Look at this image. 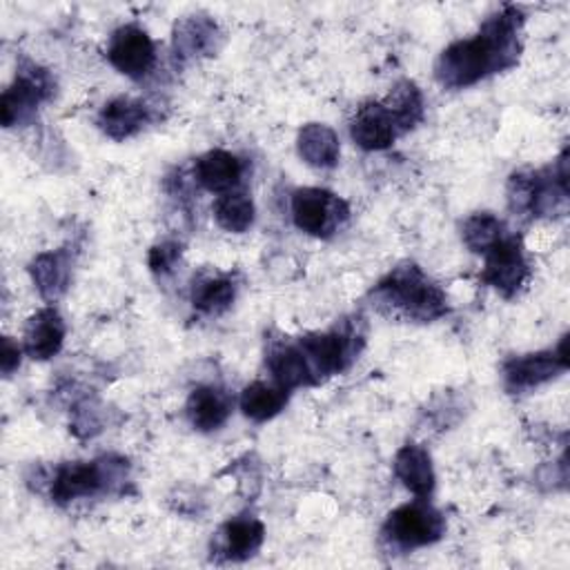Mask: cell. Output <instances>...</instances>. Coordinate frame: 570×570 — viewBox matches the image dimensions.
I'll list each match as a JSON object with an SVG mask.
<instances>
[{"instance_id": "obj_1", "label": "cell", "mask_w": 570, "mask_h": 570, "mask_svg": "<svg viewBox=\"0 0 570 570\" xmlns=\"http://www.w3.org/2000/svg\"><path fill=\"white\" fill-rule=\"evenodd\" d=\"M515 56V14H506L490 21L479 36L448 47L437 62V77L444 86L466 88L511 65Z\"/></svg>"}, {"instance_id": "obj_2", "label": "cell", "mask_w": 570, "mask_h": 570, "mask_svg": "<svg viewBox=\"0 0 570 570\" xmlns=\"http://www.w3.org/2000/svg\"><path fill=\"white\" fill-rule=\"evenodd\" d=\"M377 297L395 310H401L410 319L431 321L446 312V297L423 274L410 265L390 274L379 288Z\"/></svg>"}, {"instance_id": "obj_3", "label": "cell", "mask_w": 570, "mask_h": 570, "mask_svg": "<svg viewBox=\"0 0 570 570\" xmlns=\"http://www.w3.org/2000/svg\"><path fill=\"white\" fill-rule=\"evenodd\" d=\"M293 217L299 230L315 237H326L347 217V207L334 194L310 187L295 194Z\"/></svg>"}, {"instance_id": "obj_4", "label": "cell", "mask_w": 570, "mask_h": 570, "mask_svg": "<svg viewBox=\"0 0 570 570\" xmlns=\"http://www.w3.org/2000/svg\"><path fill=\"white\" fill-rule=\"evenodd\" d=\"M386 535L401 548L425 546L444 535V520L431 506L408 504L388 517Z\"/></svg>"}, {"instance_id": "obj_5", "label": "cell", "mask_w": 570, "mask_h": 570, "mask_svg": "<svg viewBox=\"0 0 570 570\" xmlns=\"http://www.w3.org/2000/svg\"><path fill=\"white\" fill-rule=\"evenodd\" d=\"M107 58L125 77L140 79L155 65V43L146 32L129 25L112 36Z\"/></svg>"}, {"instance_id": "obj_6", "label": "cell", "mask_w": 570, "mask_h": 570, "mask_svg": "<svg viewBox=\"0 0 570 570\" xmlns=\"http://www.w3.org/2000/svg\"><path fill=\"white\" fill-rule=\"evenodd\" d=\"M354 334L350 332H326V334H315L304 339L299 345L306 354V362L312 371L315 381L321 375H332V373H341L354 354V343H352Z\"/></svg>"}, {"instance_id": "obj_7", "label": "cell", "mask_w": 570, "mask_h": 570, "mask_svg": "<svg viewBox=\"0 0 570 570\" xmlns=\"http://www.w3.org/2000/svg\"><path fill=\"white\" fill-rule=\"evenodd\" d=\"M483 278L504 295H513L526 278V263L515 239H502L488 250Z\"/></svg>"}, {"instance_id": "obj_8", "label": "cell", "mask_w": 570, "mask_h": 570, "mask_svg": "<svg viewBox=\"0 0 570 570\" xmlns=\"http://www.w3.org/2000/svg\"><path fill=\"white\" fill-rule=\"evenodd\" d=\"M397 132L399 125L386 105L362 107L352 123V138L364 150H386Z\"/></svg>"}, {"instance_id": "obj_9", "label": "cell", "mask_w": 570, "mask_h": 570, "mask_svg": "<svg viewBox=\"0 0 570 570\" xmlns=\"http://www.w3.org/2000/svg\"><path fill=\"white\" fill-rule=\"evenodd\" d=\"M105 486V470L99 464H69L58 470L52 483V497L67 504L77 497L96 494Z\"/></svg>"}, {"instance_id": "obj_10", "label": "cell", "mask_w": 570, "mask_h": 570, "mask_svg": "<svg viewBox=\"0 0 570 570\" xmlns=\"http://www.w3.org/2000/svg\"><path fill=\"white\" fill-rule=\"evenodd\" d=\"M47 86L41 81V75L19 77L14 86L3 94L0 101V118L10 127L19 121H23L47 94Z\"/></svg>"}, {"instance_id": "obj_11", "label": "cell", "mask_w": 570, "mask_h": 570, "mask_svg": "<svg viewBox=\"0 0 570 570\" xmlns=\"http://www.w3.org/2000/svg\"><path fill=\"white\" fill-rule=\"evenodd\" d=\"M232 403L226 392L217 388H196L187 401L190 421L198 431H217L230 417Z\"/></svg>"}, {"instance_id": "obj_12", "label": "cell", "mask_w": 570, "mask_h": 570, "mask_svg": "<svg viewBox=\"0 0 570 570\" xmlns=\"http://www.w3.org/2000/svg\"><path fill=\"white\" fill-rule=\"evenodd\" d=\"M559 368H566V356L528 354V356H522V360H513L506 366V381L515 390L533 388V386H539L542 381H548L550 377H555V373Z\"/></svg>"}, {"instance_id": "obj_13", "label": "cell", "mask_w": 570, "mask_h": 570, "mask_svg": "<svg viewBox=\"0 0 570 570\" xmlns=\"http://www.w3.org/2000/svg\"><path fill=\"white\" fill-rule=\"evenodd\" d=\"M395 472L403 481L408 490L417 497H425L433 492L435 472L431 466V457L419 446H403L395 459Z\"/></svg>"}, {"instance_id": "obj_14", "label": "cell", "mask_w": 570, "mask_h": 570, "mask_svg": "<svg viewBox=\"0 0 570 570\" xmlns=\"http://www.w3.org/2000/svg\"><path fill=\"white\" fill-rule=\"evenodd\" d=\"M241 161L224 150L209 152L196 163V179L209 192H228L241 181Z\"/></svg>"}, {"instance_id": "obj_15", "label": "cell", "mask_w": 570, "mask_h": 570, "mask_svg": "<svg viewBox=\"0 0 570 570\" xmlns=\"http://www.w3.org/2000/svg\"><path fill=\"white\" fill-rule=\"evenodd\" d=\"M65 339V326L54 310H41L27 326L25 345L34 360H49L54 356Z\"/></svg>"}, {"instance_id": "obj_16", "label": "cell", "mask_w": 570, "mask_h": 570, "mask_svg": "<svg viewBox=\"0 0 570 570\" xmlns=\"http://www.w3.org/2000/svg\"><path fill=\"white\" fill-rule=\"evenodd\" d=\"M270 371H272L276 384L283 386L285 390L315 381L312 371H310V366L306 362V354H304L301 345L276 347L270 354Z\"/></svg>"}, {"instance_id": "obj_17", "label": "cell", "mask_w": 570, "mask_h": 570, "mask_svg": "<svg viewBox=\"0 0 570 570\" xmlns=\"http://www.w3.org/2000/svg\"><path fill=\"white\" fill-rule=\"evenodd\" d=\"M288 401V390L283 386H267L263 381H256L243 390L241 397V410L252 421H267Z\"/></svg>"}, {"instance_id": "obj_18", "label": "cell", "mask_w": 570, "mask_h": 570, "mask_svg": "<svg viewBox=\"0 0 570 570\" xmlns=\"http://www.w3.org/2000/svg\"><path fill=\"white\" fill-rule=\"evenodd\" d=\"M299 152L312 166H334L339 159V142L334 132L323 125H308L299 136Z\"/></svg>"}, {"instance_id": "obj_19", "label": "cell", "mask_w": 570, "mask_h": 570, "mask_svg": "<svg viewBox=\"0 0 570 570\" xmlns=\"http://www.w3.org/2000/svg\"><path fill=\"white\" fill-rule=\"evenodd\" d=\"M142 123H146V107L129 99H118L110 103L101 114L103 129L114 138H125L134 134Z\"/></svg>"}, {"instance_id": "obj_20", "label": "cell", "mask_w": 570, "mask_h": 570, "mask_svg": "<svg viewBox=\"0 0 570 570\" xmlns=\"http://www.w3.org/2000/svg\"><path fill=\"white\" fill-rule=\"evenodd\" d=\"M214 217L228 232H246L254 221V205L248 194L228 192L214 205Z\"/></svg>"}, {"instance_id": "obj_21", "label": "cell", "mask_w": 570, "mask_h": 570, "mask_svg": "<svg viewBox=\"0 0 570 570\" xmlns=\"http://www.w3.org/2000/svg\"><path fill=\"white\" fill-rule=\"evenodd\" d=\"M224 539L230 559H248L263 544V526L254 520H237L224 528Z\"/></svg>"}, {"instance_id": "obj_22", "label": "cell", "mask_w": 570, "mask_h": 570, "mask_svg": "<svg viewBox=\"0 0 570 570\" xmlns=\"http://www.w3.org/2000/svg\"><path fill=\"white\" fill-rule=\"evenodd\" d=\"M194 306L203 312H219L226 310L235 299V285L228 278L209 276L194 283Z\"/></svg>"}, {"instance_id": "obj_23", "label": "cell", "mask_w": 570, "mask_h": 570, "mask_svg": "<svg viewBox=\"0 0 570 570\" xmlns=\"http://www.w3.org/2000/svg\"><path fill=\"white\" fill-rule=\"evenodd\" d=\"M464 239L475 252H488L504 239L502 224L490 217V214H477V217L468 219L464 228Z\"/></svg>"}, {"instance_id": "obj_24", "label": "cell", "mask_w": 570, "mask_h": 570, "mask_svg": "<svg viewBox=\"0 0 570 570\" xmlns=\"http://www.w3.org/2000/svg\"><path fill=\"white\" fill-rule=\"evenodd\" d=\"M390 110V114L395 116L397 125L401 129H408L412 127L419 118H421V110H423V103H421V94L417 92L414 86L406 83L403 88H399L392 96V103L386 105Z\"/></svg>"}, {"instance_id": "obj_25", "label": "cell", "mask_w": 570, "mask_h": 570, "mask_svg": "<svg viewBox=\"0 0 570 570\" xmlns=\"http://www.w3.org/2000/svg\"><path fill=\"white\" fill-rule=\"evenodd\" d=\"M34 278L38 283V288L43 295H56L58 290L65 288V270L60 267V259L58 256H41L34 263Z\"/></svg>"}, {"instance_id": "obj_26", "label": "cell", "mask_w": 570, "mask_h": 570, "mask_svg": "<svg viewBox=\"0 0 570 570\" xmlns=\"http://www.w3.org/2000/svg\"><path fill=\"white\" fill-rule=\"evenodd\" d=\"M176 256H179L176 246H159L150 254V265L155 272H168V270H172Z\"/></svg>"}, {"instance_id": "obj_27", "label": "cell", "mask_w": 570, "mask_h": 570, "mask_svg": "<svg viewBox=\"0 0 570 570\" xmlns=\"http://www.w3.org/2000/svg\"><path fill=\"white\" fill-rule=\"evenodd\" d=\"M0 364H3L5 375H12L14 368H19V364H21V350H19V345L12 343V339L3 341V356H0Z\"/></svg>"}]
</instances>
